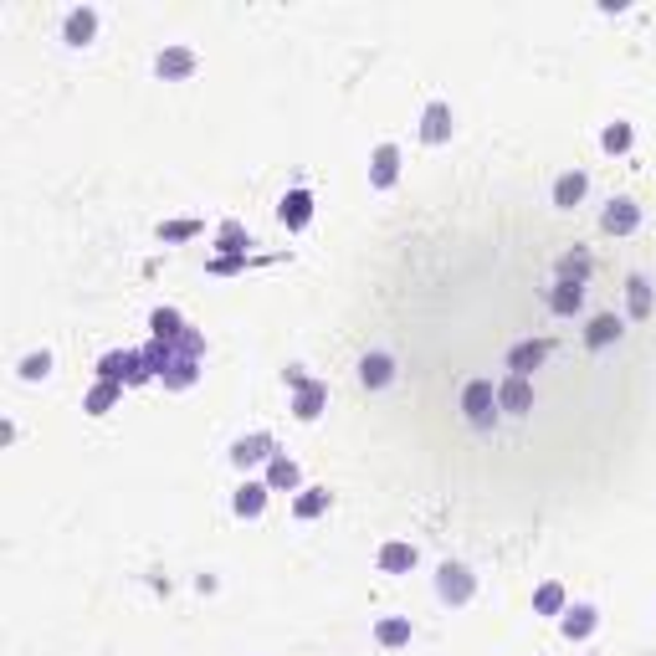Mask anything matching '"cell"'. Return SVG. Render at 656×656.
Returning <instances> with one entry per match:
<instances>
[{"label": "cell", "mask_w": 656, "mask_h": 656, "mask_svg": "<svg viewBox=\"0 0 656 656\" xmlns=\"http://www.w3.org/2000/svg\"><path fill=\"white\" fill-rule=\"evenodd\" d=\"M98 380H113V385H144V380H154L149 365H144V354H102L98 359Z\"/></svg>", "instance_id": "cell-1"}, {"label": "cell", "mask_w": 656, "mask_h": 656, "mask_svg": "<svg viewBox=\"0 0 656 656\" xmlns=\"http://www.w3.org/2000/svg\"><path fill=\"white\" fill-rule=\"evenodd\" d=\"M462 410H467V421L477 430H488L497 421V390H492V380H472L467 395H462Z\"/></svg>", "instance_id": "cell-2"}, {"label": "cell", "mask_w": 656, "mask_h": 656, "mask_svg": "<svg viewBox=\"0 0 656 656\" xmlns=\"http://www.w3.org/2000/svg\"><path fill=\"white\" fill-rule=\"evenodd\" d=\"M472 590H477V579H472L467 564H451V559H447V564L436 570V594H441L447 605H467Z\"/></svg>", "instance_id": "cell-3"}, {"label": "cell", "mask_w": 656, "mask_h": 656, "mask_svg": "<svg viewBox=\"0 0 656 656\" xmlns=\"http://www.w3.org/2000/svg\"><path fill=\"white\" fill-rule=\"evenodd\" d=\"M277 451H272V436L266 430H251V436H242L236 447H231V462L236 467H257V462H272Z\"/></svg>", "instance_id": "cell-4"}, {"label": "cell", "mask_w": 656, "mask_h": 656, "mask_svg": "<svg viewBox=\"0 0 656 656\" xmlns=\"http://www.w3.org/2000/svg\"><path fill=\"white\" fill-rule=\"evenodd\" d=\"M277 221H283L287 231H303V226L313 221V195H308V190H287L283 205H277Z\"/></svg>", "instance_id": "cell-5"}, {"label": "cell", "mask_w": 656, "mask_h": 656, "mask_svg": "<svg viewBox=\"0 0 656 656\" xmlns=\"http://www.w3.org/2000/svg\"><path fill=\"white\" fill-rule=\"evenodd\" d=\"M533 406V385L523 374H508L503 385H497V410H508V415H523Z\"/></svg>", "instance_id": "cell-6"}, {"label": "cell", "mask_w": 656, "mask_h": 656, "mask_svg": "<svg viewBox=\"0 0 656 656\" xmlns=\"http://www.w3.org/2000/svg\"><path fill=\"white\" fill-rule=\"evenodd\" d=\"M600 226H605L611 236H631L636 226H641V205L636 201H611L605 205V216H600Z\"/></svg>", "instance_id": "cell-7"}, {"label": "cell", "mask_w": 656, "mask_h": 656, "mask_svg": "<svg viewBox=\"0 0 656 656\" xmlns=\"http://www.w3.org/2000/svg\"><path fill=\"white\" fill-rule=\"evenodd\" d=\"M395 175H400V149H395V144H380L374 160H369V184H374V190H390Z\"/></svg>", "instance_id": "cell-8"}, {"label": "cell", "mask_w": 656, "mask_h": 656, "mask_svg": "<svg viewBox=\"0 0 656 656\" xmlns=\"http://www.w3.org/2000/svg\"><path fill=\"white\" fill-rule=\"evenodd\" d=\"M154 72H160L164 82L190 78V72H195V52H190V46H164L160 62H154Z\"/></svg>", "instance_id": "cell-9"}, {"label": "cell", "mask_w": 656, "mask_h": 656, "mask_svg": "<svg viewBox=\"0 0 656 656\" xmlns=\"http://www.w3.org/2000/svg\"><path fill=\"white\" fill-rule=\"evenodd\" d=\"M160 380H164V390H190L195 380H201V359L175 348V359H169V369H164Z\"/></svg>", "instance_id": "cell-10"}, {"label": "cell", "mask_w": 656, "mask_h": 656, "mask_svg": "<svg viewBox=\"0 0 656 656\" xmlns=\"http://www.w3.org/2000/svg\"><path fill=\"white\" fill-rule=\"evenodd\" d=\"M292 390H298V395H292V415H298V421H318L328 390L318 385V380H303V385H292Z\"/></svg>", "instance_id": "cell-11"}, {"label": "cell", "mask_w": 656, "mask_h": 656, "mask_svg": "<svg viewBox=\"0 0 656 656\" xmlns=\"http://www.w3.org/2000/svg\"><path fill=\"white\" fill-rule=\"evenodd\" d=\"M421 139L426 144H447L451 139V108L447 102H430L426 113H421Z\"/></svg>", "instance_id": "cell-12"}, {"label": "cell", "mask_w": 656, "mask_h": 656, "mask_svg": "<svg viewBox=\"0 0 656 656\" xmlns=\"http://www.w3.org/2000/svg\"><path fill=\"white\" fill-rule=\"evenodd\" d=\"M544 359H549V344H544V339H529V344H518V348L508 354V369L529 380V369H538Z\"/></svg>", "instance_id": "cell-13"}, {"label": "cell", "mask_w": 656, "mask_h": 656, "mask_svg": "<svg viewBox=\"0 0 656 656\" xmlns=\"http://www.w3.org/2000/svg\"><path fill=\"white\" fill-rule=\"evenodd\" d=\"M298 482H303V472H298L292 456H272V462H266V488L272 492H292Z\"/></svg>", "instance_id": "cell-14"}, {"label": "cell", "mask_w": 656, "mask_h": 656, "mask_svg": "<svg viewBox=\"0 0 656 656\" xmlns=\"http://www.w3.org/2000/svg\"><path fill=\"white\" fill-rule=\"evenodd\" d=\"M585 190H590V180H585L579 169H570V175H559V180H554V205L574 210V205L585 201Z\"/></svg>", "instance_id": "cell-15"}, {"label": "cell", "mask_w": 656, "mask_h": 656, "mask_svg": "<svg viewBox=\"0 0 656 656\" xmlns=\"http://www.w3.org/2000/svg\"><path fill=\"white\" fill-rule=\"evenodd\" d=\"M359 380H365L369 390L390 385V380H395V359H390V354H365V359H359Z\"/></svg>", "instance_id": "cell-16"}, {"label": "cell", "mask_w": 656, "mask_h": 656, "mask_svg": "<svg viewBox=\"0 0 656 656\" xmlns=\"http://www.w3.org/2000/svg\"><path fill=\"white\" fill-rule=\"evenodd\" d=\"M380 570H385V574L415 570V544H400V538H390L385 549H380Z\"/></svg>", "instance_id": "cell-17"}, {"label": "cell", "mask_w": 656, "mask_h": 656, "mask_svg": "<svg viewBox=\"0 0 656 656\" xmlns=\"http://www.w3.org/2000/svg\"><path fill=\"white\" fill-rule=\"evenodd\" d=\"M62 31H67L72 46H87L93 31H98V11H87V5H82V11H67V26H62Z\"/></svg>", "instance_id": "cell-18"}, {"label": "cell", "mask_w": 656, "mask_h": 656, "mask_svg": "<svg viewBox=\"0 0 656 656\" xmlns=\"http://www.w3.org/2000/svg\"><path fill=\"white\" fill-rule=\"evenodd\" d=\"M149 328H154V339H160V344H180V339H184V324H180V313H175V308H154Z\"/></svg>", "instance_id": "cell-19"}, {"label": "cell", "mask_w": 656, "mask_h": 656, "mask_svg": "<svg viewBox=\"0 0 656 656\" xmlns=\"http://www.w3.org/2000/svg\"><path fill=\"white\" fill-rule=\"evenodd\" d=\"M585 303V283H570V277H559L549 292V308L554 313H574V308Z\"/></svg>", "instance_id": "cell-20"}, {"label": "cell", "mask_w": 656, "mask_h": 656, "mask_svg": "<svg viewBox=\"0 0 656 656\" xmlns=\"http://www.w3.org/2000/svg\"><path fill=\"white\" fill-rule=\"evenodd\" d=\"M119 395H123V385H113V380H98V385L87 390L82 410H87V415H102V410H113V406H119Z\"/></svg>", "instance_id": "cell-21"}, {"label": "cell", "mask_w": 656, "mask_h": 656, "mask_svg": "<svg viewBox=\"0 0 656 656\" xmlns=\"http://www.w3.org/2000/svg\"><path fill=\"white\" fill-rule=\"evenodd\" d=\"M266 482H246L242 492H236V497H231V503H236V512H242V518H262V508H266Z\"/></svg>", "instance_id": "cell-22"}, {"label": "cell", "mask_w": 656, "mask_h": 656, "mask_svg": "<svg viewBox=\"0 0 656 656\" xmlns=\"http://www.w3.org/2000/svg\"><path fill=\"white\" fill-rule=\"evenodd\" d=\"M594 626H600V615H594L590 605H574V611H564V636H570V641H585Z\"/></svg>", "instance_id": "cell-23"}, {"label": "cell", "mask_w": 656, "mask_h": 656, "mask_svg": "<svg viewBox=\"0 0 656 656\" xmlns=\"http://www.w3.org/2000/svg\"><path fill=\"white\" fill-rule=\"evenodd\" d=\"M374 641H380V646H406V641H410V620H406V615H385V620L374 626Z\"/></svg>", "instance_id": "cell-24"}, {"label": "cell", "mask_w": 656, "mask_h": 656, "mask_svg": "<svg viewBox=\"0 0 656 656\" xmlns=\"http://www.w3.org/2000/svg\"><path fill=\"white\" fill-rule=\"evenodd\" d=\"M533 611H538V615H559V611H564V585H559V579L538 585V594H533Z\"/></svg>", "instance_id": "cell-25"}, {"label": "cell", "mask_w": 656, "mask_h": 656, "mask_svg": "<svg viewBox=\"0 0 656 656\" xmlns=\"http://www.w3.org/2000/svg\"><path fill=\"white\" fill-rule=\"evenodd\" d=\"M585 339H590V348H605L611 339H620V318H615V313H600V318L590 324V333H585Z\"/></svg>", "instance_id": "cell-26"}, {"label": "cell", "mask_w": 656, "mask_h": 656, "mask_svg": "<svg viewBox=\"0 0 656 656\" xmlns=\"http://www.w3.org/2000/svg\"><path fill=\"white\" fill-rule=\"evenodd\" d=\"M292 512H298V518H318V512H328V488H303V497L292 503Z\"/></svg>", "instance_id": "cell-27"}, {"label": "cell", "mask_w": 656, "mask_h": 656, "mask_svg": "<svg viewBox=\"0 0 656 656\" xmlns=\"http://www.w3.org/2000/svg\"><path fill=\"white\" fill-rule=\"evenodd\" d=\"M246 246H251V236H246V231H242L236 221H226V226H221V251L242 262V257H246Z\"/></svg>", "instance_id": "cell-28"}, {"label": "cell", "mask_w": 656, "mask_h": 656, "mask_svg": "<svg viewBox=\"0 0 656 656\" xmlns=\"http://www.w3.org/2000/svg\"><path fill=\"white\" fill-rule=\"evenodd\" d=\"M46 374H52V354H46V348L20 359V380H31V385H37V380H46Z\"/></svg>", "instance_id": "cell-29"}, {"label": "cell", "mask_w": 656, "mask_h": 656, "mask_svg": "<svg viewBox=\"0 0 656 656\" xmlns=\"http://www.w3.org/2000/svg\"><path fill=\"white\" fill-rule=\"evenodd\" d=\"M600 144H605V154H626V149H631V123H611V128L600 134Z\"/></svg>", "instance_id": "cell-30"}, {"label": "cell", "mask_w": 656, "mask_h": 656, "mask_svg": "<svg viewBox=\"0 0 656 656\" xmlns=\"http://www.w3.org/2000/svg\"><path fill=\"white\" fill-rule=\"evenodd\" d=\"M631 313L636 318L652 313V287H646V277H631Z\"/></svg>", "instance_id": "cell-31"}, {"label": "cell", "mask_w": 656, "mask_h": 656, "mask_svg": "<svg viewBox=\"0 0 656 656\" xmlns=\"http://www.w3.org/2000/svg\"><path fill=\"white\" fill-rule=\"evenodd\" d=\"M559 272H564L570 283H585V277H590V257H585V251H574V257H564V262H559Z\"/></svg>", "instance_id": "cell-32"}, {"label": "cell", "mask_w": 656, "mask_h": 656, "mask_svg": "<svg viewBox=\"0 0 656 656\" xmlns=\"http://www.w3.org/2000/svg\"><path fill=\"white\" fill-rule=\"evenodd\" d=\"M195 231H201V221H169V226H160L164 242H184V236H195Z\"/></svg>", "instance_id": "cell-33"}]
</instances>
